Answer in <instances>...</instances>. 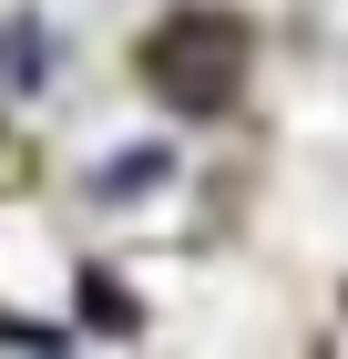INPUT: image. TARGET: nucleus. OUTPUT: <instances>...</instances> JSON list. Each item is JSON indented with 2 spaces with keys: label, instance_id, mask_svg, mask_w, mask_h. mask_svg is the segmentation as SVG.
Instances as JSON below:
<instances>
[{
  "label": "nucleus",
  "instance_id": "obj_1",
  "mask_svg": "<svg viewBox=\"0 0 348 359\" xmlns=\"http://www.w3.org/2000/svg\"><path fill=\"white\" fill-rule=\"evenodd\" d=\"M246 62H256L246 21H225V11H185V21H164L154 41H144V83H154L174 113H225V103L246 93Z\"/></svg>",
  "mask_w": 348,
  "mask_h": 359
},
{
  "label": "nucleus",
  "instance_id": "obj_2",
  "mask_svg": "<svg viewBox=\"0 0 348 359\" xmlns=\"http://www.w3.org/2000/svg\"><path fill=\"white\" fill-rule=\"evenodd\" d=\"M41 52H52V41H41L31 21H11V31H0V83L31 93V83H41Z\"/></svg>",
  "mask_w": 348,
  "mask_h": 359
},
{
  "label": "nucleus",
  "instance_id": "obj_3",
  "mask_svg": "<svg viewBox=\"0 0 348 359\" xmlns=\"http://www.w3.org/2000/svg\"><path fill=\"white\" fill-rule=\"evenodd\" d=\"M82 298H92V329H134V298H123V287H103V277H92Z\"/></svg>",
  "mask_w": 348,
  "mask_h": 359
}]
</instances>
